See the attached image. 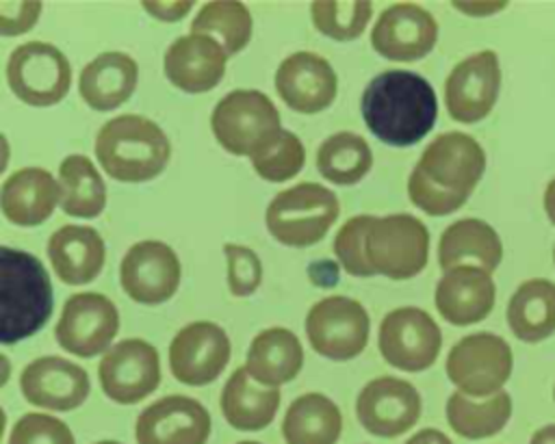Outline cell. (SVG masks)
I'll use <instances>...</instances> for the list:
<instances>
[{
	"mask_svg": "<svg viewBox=\"0 0 555 444\" xmlns=\"http://www.w3.org/2000/svg\"><path fill=\"white\" fill-rule=\"evenodd\" d=\"M486 169L483 147L466 132H442L421 154L408 178L410 201L431 217L462 208Z\"/></svg>",
	"mask_w": 555,
	"mask_h": 444,
	"instance_id": "6da1fadb",
	"label": "cell"
},
{
	"mask_svg": "<svg viewBox=\"0 0 555 444\" xmlns=\"http://www.w3.org/2000/svg\"><path fill=\"white\" fill-rule=\"evenodd\" d=\"M366 128L386 145L410 147L436 123L438 100L434 87L408 69L377 74L360 97Z\"/></svg>",
	"mask_w": 555,
	"mask_h": 444,
	"instance_id": "7a4b0ae2",
	"label": "cell"
},
{
	"mask_svg": "<svg viewBox=\"0 0 555 444\" xmlns=\"http://www.w3.org/2000/svg\"><path fill=\"white\" fill-rule=\"evenodd\" d=\"M54 308L43 264L22 249L0 247V340L13 344L39 331Z\"/></svg>",
	"mask_w": 555,
	"mask_h": 444,
	"instance_id": "3957f363",
	"label": "cell"
},
{
	"mask_svg": "<svg viewBox=\"0 0 555 444\" xmlns=\"http://www.w3.org/2000/svg\"><path fill=\"white\" fill-rule=\"evenodd\" d=\"M102 169L119 182H147L169 162L171 145L163 128L143 115H119L95 136Z\"/></svg>",
	"mask_w": 555,
	"mask_h": 444,
	"instance_id": "277c9868",
	"label": "cell"
},
{
	"mask_svg": "<svg viewBox=\"0 0 555 444\" xmlns=\"http://www.w3.org/2000/svg\"><path fill=\"white\" fill-rule=\"evenodd\" d=\"M219 145L234 156H258L282 132L280 113L269 95L256 89H234L223 95L210 117Z\"/></svg>",
	"mask_w": 555,
	"mask_h": 444,
	"instance_id": "5b68a950",
	"label": "cell"
},
{
	"mask_svg": "<svg viewBox=\"0 0 555 444\" xmlns=\"http://www.w3.org/2000/svg\"><path fill=\"white\" fill-rule=\"evenodd\" d=\"M336 195L317 182H301L278 193L264 212L269 234L286 247H310L336 223Z\"/></svg>",
	"mask_w": 555,
	"mask_h": 444,
	"instance_id": "8992f818",
	"label": "cell"
},
{
	"mask_svg": "<svg viewBox=\"0 0 555 444\" xmlns=\"http://www.w3.org/2000/svg\"><path fill=\"white\" fill-rule=\"evenodd\" d=\"M514 357L509 344L490 331L460 338L447 355V377L470 399H488L501 392L512 375Z\"/></svg>",
	"mask_w": 555,
	"mask_h": 444,
	"instance_id": "52a82bcc",
	"label": "cell"
},
{
	"mask_svg": "<svg viewBox=\"0 0 555 444\" xmlns=\"http://www.w3.org/2000/svg\"><path fill=\"white\" fill-rule=\"evenodd\" d=\"M366 256L377 275L410 279L418 275L429 256V232L412 214L375 217L366 234Z\"/></svg>",
	"mask_w": 555,
	"mask_h": 444,
	"instance_id": "ba28073f",
	"label": "cell"
},
{
	"mask_svg": "<svg viewBox=\"0 0 555 444\" xmlns=\"http://www.w3.org/2000/svg\"><path fill=\"white\" fill-rule=\"evenodd\" d=\"M7 80L15 97L28 106H52L72 87V65L65 54L46 41L17 45L7 63Z\"/></svg>",
	"mask_w": 555,
	"mask_h": 444,
	"instance_id": "9c48e42d",
	"label": "cell"
},
{
	"mask_svg": "<svg viewBox=\"0 0 555 444\" xmlns=\"http://www.w3.org/2000/svg\"><path fill=\"white\" fill-rule=\"evenodd\" d=\"M369 329L371 318L362 303L340 295L317 301L306 316L310 347L336 362L358 357L369 342Z\"/></svg>",
	"mask_w": 555,
	"mask_h": 444,
	"instance_id": "30bf717a",
	"label": "cell"
},
{
	"mask_svg": "<svg viewBox=\"0 0 555 444\" xmlns=\"http://www.w3.org/2000/svg\"><path fill=\"white\" fill-rule=\"evenodd\" d=\"M382 357L405 373L429 368L442 347L438 323L421 308L405 305L382 318L377 336Z\"/></svg>",
	"mask_w": 555,
	"mask_h": 444,
	"instance_id": "8fae6325",
	"label": "cell"
},
{
	"mask_svg": "<svg viewBox=\"0 0 555 444\" xmlns=\"http://www.w3.org/2000/svg\"><path fill=\"white\" fill-rule=\"evenodd\" d=\"M98 379L111 401L121 405L139 403L160 383L158 351L147 340L126 338L104 353Z\"/></svg>",
	"mask_w": 555,
	"mask_h": 444,
	"instance_id": "7c38bea8",
	"label": "cell"
},
{
	"mask_svg": "<svg viewBox=\"0 0 555 444\" xmlns=\"http://www.w3.org/2000/svg\"><path fill=\"white\" fill-rule=\"evenodd\" d=\"M119 329L115 303L100 292L72 295L54 327L56 342L78 357H93L108 349Z\"/></svg>",
	"mask_w": 555,
	"mask_h": 444,
	"instance_id": "4fadbf2b",
	"label": "cell"
},
{
	"mask_svg": "<svg viewBox=\"0 0 555 444\" xmlns=\"http://www.w3.org/2000/svg\"><path fill=\"white\" fill-rule=\"evenodd\" d=\"M501 89L499 56L492 50L460 61L444 80V104L460 123L481 121L496 104Z\"/></svg>",
	"mask_w": 555,
	"mask_h": 444,
	"instance_id": "5bb4252c",
	"label": "cell"
},
{
	"mask_svg": "<svg viewBox=\"0 0 555 444\" xmlns=\"http://www.w3.org/2000/svg\"><path fill=\"white\" fill-rule=\"evenodd\" d=\"M230 351V338L223 327L210 321L189 323L169 344L171 375L184 386H206L223 373Z\"/></svg>",
	"mask_w": 555,
	"mask_h": 444,
	"instance_id": "9a60e30c",
	"label": "cell"
},
{
	"mask_svg": "<svg viewBox=\"0 0 555 444\" xmlns=\"http://www.w3.org/2000/svg\"><path fill=\"white\" fill-rule=\"evenodd\" d=\"M119 282L124 292L137 303H163L178 290L180 260L167 243H134L121 258Z\"/></svg>",
	"mask_w": 555,
	"mask_h": 444,
	"instance_id": "2e32d148",
	"label": "cell"
},
{
	"mask_svg": "<svg viewBox=\"0 0 555 444\" xmlns=\"http://www.w3.org/2000/svg\"><path fill=\"white\" fill-rule=\"evenodd\" d=\"M360 425L379 438H397L412 429L421 416V394L410 381L375 377L358 394Z\"/></svg>",
	"mask_w": 555,
	"mask_h": 444,
	"instance_id": "e0dca14e",
	"label": "cell"
},
{
	"mask_svg": "<svg viewBox=\"0 0 555 444\" xmlns=\"http://www.w3.org/2000/svg\"><path fill=\"white\" fill-rule=\"evenodd\" d=\"M210 414L184 394H169L147 405L134 425L137 444H206Z\"/></svg>",
	"mask_w": 555,
	"mask_h": 444,
	"instance_id": "ac0fdd59",
	"label": "cell"
},
{
	"mask_svg": "<svg viewBox=\"0 0 555 444\" xmlns=\"http://www.w3.org/2000/svg\"><path fill=\"white\" fill-rule=\"evenodd\" d=\"M438 39L434 15L412 2L392 4L382 11L371 30V43L388 61H418L431 52Z\"/></svg>",
	"mask_w": 555,
	"mask_h": 444,
	"instance_id": "d6986e66",
	"label": "cell"
},
{
	"mask_svg": "<svg viewBox=\"0 0 555 444\" xmlns=\"http://www.w3.org/2000/svg\"><path fill=\"white\" fill-rule=\"evenodd\" d=\"M20 388L24 399L37 407L69 412L87 401L91 383L78 364L59 355H43L26 364Z\"/></svg>",
	"mask_w": 555,
	"mask_h": 444,
	"instance_id": "ffe728a7",
	"label": "cell"
},
{
	"mask_svg": "<svg viewBox=\"0 0 555 444\" xmlns=\"http://www.w3.org/2000/svg\"><path fill=\"white\" fill-rule=\"evenodd\" d=\"M228 52L208 35H182L165 52V76L184 93H204L215 89L225 74Z\"/></svg>",
	"mask_w": 555,
	"mask_h": 444,
	"instance_id": "44dd1931",
	"label": "cell"
},
{
	"mask_svg": "<svg viewBox=\"0 0 555 444\" xmlns=\"http://www.w3.org/2000/svg\"><path fill=\"white\" fill-rule=\"evenodd\" d=\"M275 91L297 113L325 110L336 97V71L314 52H295L286 56L275 71Z\"/></svg>",
	"mask_w": 555,
	"mask_h": 444,
	"instance_id": "7402d4cb",
	"label": "cell"
},
{
	"mask_svg": "<svg viewBox=\"0 0 555 444\" xmlns=\"http://www.w3.org/2000/svg\"><path fill=\"white\" fill-rule=\"evenodd\" d=\"M496 288L488 271L477 266H455L444 271L436 286V308L451 325H473L483 321L494 308Z\"/></svg>",
	"mask_w": 555,
	"mask_h": 444,
	"instance_id": "603a6c76",
	"label": "cell"
},
{
	"mask_svg": "<svg viewBox=\"0 0 555 444\" xmlns=\"http://www.w3.org/2000/svg\"><path fill=\"white\" fill-rule=\"evenodd\" d=\"M61 204V184L41 167H24L11 173L0 188L4 217L22 227L43 223Z\"/></svg>",
	"mask_w": 555,
	"mask_h": 444,
	"instance_id": "cb8c5ba5",
	"label": "cell"
},
{
	"mask_svg": "<svg viewBox=\"0 0 555 444\" xmlns=\"http://www.w3.org/2000/svg\"><path fill=\"white\" fill-rule=\"evenodd\" d=\"M48 258L63 284L80 286L100 275L106 247L98 230L87 225H63L48 240Z\"/></svg>",
	"mask_w": 555,
	"mask_h": 444,
	"instance_id": "d4e9b609",
	"label": "cell"
},
{
	"mask_svg": "<svg viewBox=\"0 0 555 444\" xmlns=\"http://www.w3.org/2000/svg\"><path fill=\"white\" fill-rule=\"evenodd\" d=\"M503 258V245L494 227L481 219H460L451 223L438 245L440 269L477 266L492 273Z\"/></svg>",
	"mask_w": 555,
	"mask_h": 444,
	"instance_id": "484cf974",
	"label": "cell"
},
{
	"mask_svg": "<svg viewBox=\"0 0 555 444\" xmlns=\"http://www.w3.org/2000/svg\"><path fill=\"white\" fill-rule=\"evenodd\" d=\"M139 67L126 52H104L80 71V97L93 110H113L121 106L137 87Z\"/></svg>",
	"mask_w": 555,
	"mask_h": 444,
	"instance_id": "4316f807",
	"label": "cell"
},
{
	"mask_svg": "<svg viewBox=\"0 0 555 444\" xmlns=\"http://www.w3.org/2000/svg\"><path fill=\"white\" fill-rule=\"evenodd\" d=\"M304 366V349L299 338L286 327H269L260 331L249 349L245 368L258 383L280 388L299 375Z\"/></svg>",
	"mask_w": 555,
	"mask_h": 444,
	"instance_id": "83f0119b",
	"label": "cell"
},
{
	"mask_svg": "<svg viewBox=\"0 0 555 444\" xmlns=\"http://www.w3.org/2000/svg\"><path fill=\"white\" fill-rule=\"evenodd\" d=\"M221 414L238 431H260L271 425L280 407V388H262L245 366L236 368L221 390Z\"/></svg>",
	"mask_w": 555,
	"mask_h": 444,
	"instance_id": "f1b7e54d",
	"label": "cell"
},
{
	"mask_svg": "<svg viewBox=\"0 0 555 444\" xmlns=\"http://www.w3.org/2000/svg\"><path fill=\"white\" fill-rule=\"evenodd\" d=\"M343 429L338 405L321 392L297 396L282 420L286 444H336Z\"/></svg>",
	"mask_w": 555,
	"mask_h": 444,
	"instance_id": "f546056e",
	"label": "cell"
},
{
	"mask_svg": "<svg viewBox=\"0 0 555 444\" xmlns=\"http://www.w3.org/2000/svg\"><path fill=\"white\" fill-rule=\"evenodd\" d=\"M507 325L522 342L546 340L555 331V284L542 277L522 282L507 303Z\"/></svg>",
	"mask_w": 555,
	"mask_h": 444,
	"instance_id": "4dcf8cb0",
	"label": "cell"
},
{
	"mask_svg": "<svg viewBox=\"0 0 555 444\" xmlns=\"http://www.w3.org/2000/svg\"><path fill=\"white\" fill-rule=\"evenodd\" d=\"M61 208L69 217L93 219L106 206V186L95 165L82 154H69L59 167Z\"/></svg>",
	"mask_w": 555,
	"mask_h": 444,
	"instance_id": "1f68e13d",
	"label": "cell"
},
{
	"mask_svg": "<svg viewBox=\"0 0 555 444\" xmlns=\"http://www.w3.org/2000/svg\"><path fill=\"white\" fill-rule=\"evenodd\" d=\"M512 416V396L501 390L494 396L475 401L460 390L447 399V422L468 440H481L499 433Z\"/></svg>",
	"mask_w": 555,
	"mask_h": 444,
	"instance_id": "d6a6232c",
	"label": "cell"
},
{
	"mask_svg": "<svg viewBox=\"0 0 555 444\" xmlns=\"http://www.w3.org/2000/svg\"><path fill=\"white\" fill-rule=\"evenodd\" d=\"M373 165L369 143L356 132H336L327 136L317 152V169L338 186L358 184Z\"/></svg>",
	"mask_w": 555,
	"mask_h": 444,
	"instance_id": "836d02e7",
	"label": "cell"
},
{
	"mask_svg": "<svg viewBox=\"0 0 555 444\" xmlns=\"http://www.w3.org/2000/svg\"><path fill=\"white\" fill-rule=\"evenodd\" d=\"M191 32L219 37V43L232 56L251 39L249 9L241 2H206L191 22Z\"/></svg>",
	"mask_w": 555,
	"mask_h": 444,
	"instance_id": "e575fe53",
	"label": "cell"
},
{
	"mask_svg": "<svg viewBox=\"0 0 555 444\" xmlns=\"http://www.w3.org/2000/svg\"><path fill=\"white\" fill-rule=\"evenodd\" d=\"M310 15L314 26L336 41H351L360 37L373 15V4L358 2H312Z\"/></svg>",
	"mask_w": 555,
	"mask_h": 444,
	"instance_id": "d590c367",
	"label": "cell"
},
{
	"mask_svg": "<svg viewBox=\"0 0 555 444\" xmlns=\"http://www.w3.org/2000/svg\"><path fill=\"white\" fill-rule=\"evenodd\" d=\"M306 162V149L299 136L291 130H282L278 139L251 158L254 171L267 182H284L301 171Z\"/></svg>",
	"mask_w": 555,
	"mask_h": 444,
	"instance_id": "8d00e7d4",
	"label": "cell"
},
{
	"mask_svg": "<svg viewBox=\"0 0 555 444\" xmlns=\"http://www.w3.org/2000/svg\"><path fill=\"white\" fill-rule=\"evenodd\" d=\"M373 214H358L349 219L334 238V253L340 266L356 277L377 275L366 256V234L373 223Z\"/></svg>",
	"mask_w": 555,
	"mask_h": 444,
	"instance_id": "74e56055",
	"label": "cell"
},
{
	"mask_svg": "<svg viewBox=\"0 0 555 444\" xmlns=\"http://www.w3.org/2000/svg\"><path fill=\"white\" fill-rule=\"evenodd\" d=\"M9 444H76V440L63 420L33 412L13 425Z\"/></svg>",
	"mask_w": 555,
	"mask_h": 444,
	"instance_id": "f35d334b",
	"label": "cell"
},
{
	"mask_svg": "<svg viewBox=\"0 0 555 444\" xmlns=\"http://www.w3.org/2000/svg\"><path fill=\"white\" fill-rule=\"evenodd\" d=\"M223 253L228 260V286L234 297H249L262 282V262L254 249L245 245L225 243Z\"/></svg>",
	"mask_w": 555,
	"mask_h": 444,
	"instance_id": "ab89813d",
	"label": "cell"
},
{
	"mask_svg": "<svg viewBox=\"0 0 555 444\" xmlns=\"http://www.w3.org/2000/svg\"><path fill=\"white\" fill-rule=\"evenodd\" d=\"M41 2H0V32L4 37L26 32L37 24Z\"/></svg>",
	"mask_w": 555,
	"mask_h": 444,
	"instance_id": "60d3db41",
	"label": "cell"
},
{
	"mask_svg": "<svg viewBox=\"0 0 555 444\" xmlns=\"http://www.w3.org/2000/svg\"><path fill=\"white\" fill-rule=\"evenodd\" d=\"M191 6H193V2H189V0H184V2H143V9L163 22H176V19L184 17L191 11Z\"/></svg>",
	"mask_w": 555,
	"mask_h": 444,
	"instance_id": "b9f144b4",
	"label": "cell"
},
{
	"mask_svg": "<svg viewBox=\"0 0 555 444\" xmlns=\"http://www.w3.org/2000/svg\"><path fill=\"white\" fill-rule=\"evenodd\" d=\"M507 2H453L457 11H464L468 15H490L501 9H505Z\"/></svg>",
	"mask_w": 555,
	"mask_h": 444,
	"instance_id": "7bdbcfd3",
	"label": "cell"
},
{
	"mask_svg": "<svg viewBox=\"0 0 555 444\" xmlns=\"http://www.w3.org/2000/svg\"><path fill=\"white\" fill-rule=\"evenodd\" d=\"M405 444H453V442L438 429H421Z\"/></svg>",
	"mask_w": 555,
	"mask_h": 444,
	"instance_id": "ee69618b",
	"label": "cell"
},
{
	"mask_svg": "<svg viewBox=\"0 0 555 444\" xmlns=\"http://www.w3.org/2000/svg\"><path fill=\"white\" fill-rule=\"evenodd\" d=\"M529 444H555V425H546L540 427L533 435Z\"/></svg>",
	"mask_w": 555,
	"mask_h": 444,
	"instance_id": "f6af8a7d",
	"label": "cell"
},
{
	"mask_svg": "<svg viewBox=\"0 0 555 444\" xmlns=\"http://www.w3.org/2000/svg\"><path fill=\"white\" fill-rule=\"evenodd\" d=\"M544 210H546V217L551 219V223L555 225V178L548 182V186L544 191Z\"/></svg>",
	"mask_w": 555,
	"mask_h": 444,
	"instance_id": "bcb514c9",
	"label": "cell"
},
{
	"mask_svg": "<svg viewBox=\"0 0 555 444\" xmlns=\"http://www.w3.org/2000/svg\"><path fill=\"white\" fill-rule=\"evenodd\" d=\"M95 444H119V442H115V440H102V442H95Z\"/></svg>",
	"mask_w": 555,
	"mask_h": 444,
	"instance_id": "7dc6e473",
	"label": "cell"
},
{
	"mask_svg": "<svg viewBox=\"0 0 555 444\" xmlns=\"http://www.w3.org/2000/svg\"><path fill=\"white\" fill-rule=\"evenodd\" d=\"M236 444H260V442H254V440H243V442H236Z\"/></svg>",
	"mask_w": 555,
	"mask_h": 444,
	"instance_id": "c3c4849f",
	"label": "cell"
},
{
	"mask_svg": "<svg viewBox=\"0 0 555 444\" xmlns=\"http://www.w3.org/2000/svg\"><path fill=\"white\" fill-rule=\"evenodd\" d=\"M553 262H555V247H553Z\"/></svg>",
	"mask_w": 555,
	"mask_h": 444,
	"instance_id": "681fc988",
	"label": "cell"
},
{
	"mask_svg": "<svg viewBox=\"0 0 555 444\" xmlns=\"http://www.w3.org/2000/svg\"><path fill=\"white\" fill-rule=\"evenodd\" d=\"M553 401H555V388H553Z\"/></svg>",
	"mask_w": 555,
	"mask_h": 444,
	"instance_id": "f907efd6",
	"label": "cell"
}]
</instances>
